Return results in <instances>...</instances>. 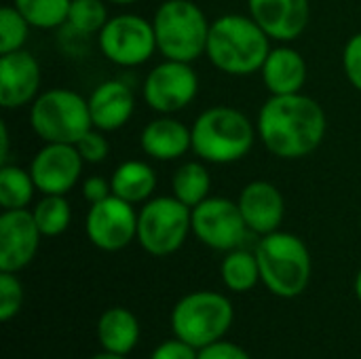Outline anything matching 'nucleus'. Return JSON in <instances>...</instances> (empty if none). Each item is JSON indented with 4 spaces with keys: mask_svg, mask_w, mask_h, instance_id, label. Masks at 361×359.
<instances>
[{
    "mask_svg": "<svg viewBox=\"0 0 361 359\" xmlns=\"http://www.w3.org/2000/svg\"><path fill=\"white\" fill-rule=\"evenodd\" d=\"M326 129V110L305 93L269 95L256 118V131L264 148L288 161L313 154L322 146Z\"/></svg>",
    "mask_w": 361,
    "mask_h": 359,
    "instance_id": "obj_1",
    "label": "nucleus"
},
{
    "mask_svg": "<svg viewBox=\"0 0 361 359\" xmlns=\"http://www.w3.org/2000/svg\"><path fill=\"white\" fill-rule=\"evenodd\" d=\"M271 53V36L241 13H226L212 21L205 55L214 68L228 76H250L260 72Z\"/></svg>",
    "mask_w": 361,
    "mask_h": 359,
    "instance_id": "obj_2",
    "label": "nucleus"
},
{
    "mask_svg": "<svg viewBox=\"0 0 361 359\" xmlns=\"http://www.w3.org/2000/svg\"><path fill=\"white\" fill-rule=\"evenodd\" d=\"M192 152L212 165H231L250 154L258 131L250 116L233 106L203 110L192 127Z\"/></svg>",
    "mask_w": 361,
    "mask_h": 359,
    "instance_id": "obj_3",
    "label": "nucleus"
},
{
    "mask_svg": "<svg viewBox=\"0 0 361 359\" xmlns=\"http://www.w3.org/2000/svg\"><path fill=\"white\" fill-rule=\"evenodd\" d=\"M260 267V284L279 298L300 296L313 273V262L307 243L294 235L275 231L260 237L256 245Z\"/></svg>",
    "mask_w": 361,
    "mask_h": 359,
    "instance_id": "obj_4",
    "label": "nucleus"
},
{
    "mask_svg": "<svg viewBox=\"0 0 361 359\" xmlns=\"http://www.w3.org/2000/svg\"><path fill=\"white\" fill-rule=\"evenodd\" d=\"M209 25L212 23L197 2L165 0L152 17L157 51L165 59L192 63L205 53Z\"/></svg>",
    "mask_w": 361,
    "mask_h": 359,
    "instance_id": "obj_5",
    "label": "nucleus"
},
{
    "mask_svg": "<svg viewBox=\"0 0 361 359\" xmlns=\"http://www.w3.org/2000/svg\"><path fill=\"white\" fill-rule=\"evenodd\" d=\"M30 127L47 142L76 144L93 129L89 102L74 89L53 87L30 104Z\"/></svg>",
    "mask_w": 361,
    "mask_h": 359,
    "instance_id": "obj_6",
    "label": "nucleus"
},
{
    "mask_svg": "<svg viewBox=\"0 0 361 359\" xmlns=\"http://www.w3.org/2000/svg\"><path fill=\"white\" fill-rule=\"evenodd\" d=\"M233 320L235 309L226 296L212 290H199L176 303L171 311V330L180 341L195 349H203L222 341L231 330Z\"/></svg>",
    "mask_w": 361,
    "mask_h": 359,
    "instance_id": "obj_7",
    "label": "nucleus"
},
{
    "mask_svg": "<svg viewBox=\"0 0 361 359\" xmlns=\"http://www.w3.org/2000/svg\"><path fill=\"white\" fill-rule=\"evenodd\" d=\"M192 233V212L171 197H152L137 212V243L150 256L176 254Z\"/></svg>",
    "mask_w": 361,
    "mask_h": 359,
    "instance_id": "obj_8",
    "label": "nucleus"
},
{
    "mask_svg": "<svg viewBox=\"0 0 361 359\" xmlns=\"http://www.w3.org/2000/svg\"><path fill=\"white\" fill-rule=\"evenodd\" d=\"M102 55L121 68H137L157 53L152 21L135 13H118L97 34Z\"/></svg>",
    "mask_w": 361,
    "mask_h": 359,
    "instance_id": "obj_9",
    "label": "nucleus"
},
{
    "mask_svg": "<svg viewBox=\"0 0 361 359\" xmlns=\"http://www.w3.org/2000/svg\"><path fill=\"white\" fill-rule=\"evenodd\" d=\"M199 93V76L188 61L165 59L144 78V104L157 114H176L188 108Z\"/></svg>",
    "mask_w": 361,
    "mask_h": 359,
    "instance_id": "obj_10",
    "label": "nucleus"
},
{
    "mask_svg": "<svg viewBox=\"0 0 361 359\" xmlns=\"http://www.w3.org/2000/svg\"><path fill=\"white\" fill-rule=\"evenodd\" d=\"M192 235L207 248L231 252L241 248L250 229L237 201L226 197H207L192 209Z\"/></svg>",
    "mask_w": 361,
    "mask_h": 359,
    "instance_id": "obj_11",
    "label": "nucleus"
},
{
    "mask_svg": "<svg viewBox=\"0 0 361 359\" xmlns=\"http://www.w3.org/2000/svg\"><path fill=\"white\" fill-rule=\"evenodd\" d=\"M85 233L89 241L102 252H121L137 239V212L135 205L110 195L93 203L87 212Z\"/></svg>",
    "mask_w": 361,
    "mask_h": 359,
    "instance_id": "obj_12",
    "label": "nucleus"
},
{
    "mask_svg": "<svg viewBox=\"0 0 361 359\" xmlns=\"http://www.w3.org/2000/svg\"><path fill=\"white\" fill-rule=\"evenodd\" d=\"M82 157L74 144L47 142L32 159L30 174L38 193L42 195H68L80 180Z\"/></svg>",
    "mask_w": 361,
    "mask_h": 359,
    "instance_id": "obj_13",
    "label": "nucleus"
},
{
    "mask_svg": "<svg viewBox=\"0 0 361 359\" xmlns=\"http://www.w3.org/2000/svg\"><path fill=\"white\" fill-rule=\"evenodd\" d=\"M42 233L32 209H2L0 214V271L19 273L40 245Z\"/></svg>",
    "mask_w": 361,
    "mask_h": 359,
    "instance_id": "obj_14",
    "label": "nucleus"
},
{
    "mask_svg": "<svg viewBox=\"0 0 361 359\" xmlns=\"http://www.w3.org/2000/svg\"><path fill=\"white\" fill-rule=\"evenodd\" d=\"M40 63L27 49L0 55V106L17 110L32 104L40 95Z\"/></svg>",
    "mask_w": 361,
    "mask_h": 359,
    "instance_id": "obj_15",
    "label": "nucleus"
},
{
    "mask_svg": "<svg viewBox=\"0 0 361 359\" xmlns=\"http://www.w3.org/2000/svg\"><path fill=\"white\" fill-rule=\"evenodd\" d=\"M237 205L250 229L258 237L279 231L286 218V199L281 190L269 180H254L239 193Z\"/></svg>",
    "mask_w": 361,
    "mask_h": 359,
    "instance_id": "obj_16",
    "label": "nucleus"
},
{
    "mask_svg": "<svg viewBox=\"0 0 361 359\" xmlns=\"http://www.w3.org/2000/svg\"><path fill=\"white\" fill-rule=\"evenodd\" d=\"M254 21L277 42H292L309 25V0H247Z\"/></svg>",
    "mask_w": 361,
    "mask_h": 359,
    "instance_id": "obj_17",
    "label": "nucleus"
},
{
    "mask_svg": "<svg viewBox=\"0 0 361 359\" xmlns=\"http://www.w3.org/2000/svg\"><path fill=\"white\" fill-rule=\"evenodd\" d=\"M87 102L93 127L106 133L125 127L135 112V93L127 83L118 78L99 83Z\"/></svg>",
    "mask_w": 361,
    "mask_h": 359,
    "instance_id": "obj_18",
    "label": "nucleus"
},
{
    "mask_svg": "<svg viewBox=\"0 0 361 359\" xmlns=\"http://www.w3.org/2000/svg\"><path fill=\"white\" fill-rule=\"evenodd\" d=\"M140 146L154 161H178L192 150V131L171 114H159L140 133Z\"/></svg>",
    "mask_w": 361,
    "mask_h": 359,
    "instance_id": "obj_19",
    "label": "nucleus"
},
{
    "mask_svg": "<svg viewBox=\"0 0 361 359\" xmlns=\"http://www.w3.org/2000/svg\"><path fill=\"white\" fill-rule=\"evenodd\" d=\"M262 83L271 95H292L302 93V87L309 76L307 59L294 47L281 44L271 49L262 68Z\"/></svg>",
    "mask_w": 361,
    "mask_h": 359,
    "instance_id": "obj_20",
    "label": "nucleus"
},
{
    "mask_svg": "<svg viewBox=\"0 0 361 359\" xmlns=\"http://www.w3.org/2000/svg\"><path fill=\"white\" fill-rule=\"evenodd\" d=\"M112 195L131 203L144 205L148 199L154 197L157 190V171L146 161L129 159L123 161L110 176Z\"/></svg>",
    "mask_w": 361,
    "mask_h": 359,
    "instance_id": "obj_21",
    "label": "nucleus"
},
{
    "mask_svg": "<svg viewBox=\"0 0 361 359\" xmlns=\"http://www.w3.org/2000/svg\"><path fill=\"white\" fill-rule=\"evenodd\" d=\"M97 341L104 351L129 355L140 341V322L125 307H112L97 320Z\"/></svg>",
    "mask_w": 361,
    "mask_h": 359,
    "instance_id": "obj_22",
    "label": "nucleus"
},
{
    "mask_svg": "<svg viewBox=\"0 0 361 359\" xmlns=\"http://www.w3.org/2000/svg\"><path fill=\"white\" fill-rule=\"evenodd\" d=\"M171 190L178 201L188 205L190 209L205 201L212 193V176L201 161L182 163L171 178Z\"/></svg>",
    "mask_w": 361,
    "mask_h": 359,
    "instance_id": "obj_23",
    "label": "nucleus"
},
{
    "mask_svg": "<svg viewBox=\"0 0 361 359\" xmlns=\"http://www.w3.org/2000/svg\"><path fill=\"white\" fill-rule=\"evenodd\" d=\"M220 275L224 286L235 294H245L254 290L260 284V267L256 252H247L243 248L226 252L220 264Z\"/></svg>",
    "mask_w": 361,
    "mask_h": 359,
    "instance_id": "obj_24",
    "label": "nucleus"
},
{
    "mask_svg": "<svg viewBox=\"0 0 361 359\" xmlns=\"http://www.w3.org/2000/svg\"><path fill=\"white\" fill-rule=\"evenodd\" d=\"M34 178L30 169L4 163L0 167V207L2 209H27L34 193Z\"/></svg>",
    "mask_w": 361,
    "mask_h": 359,
    "instance_id": "obj_25",
    "label": "nucleus"
},
{
    "mask_svg": "<svg viewBox=\"0 0 361 359\" xmlns=\"http://www.w3.org/2000/svg\"><path fill=\"white\" fill-rule=\"evenodd\" d=\"M72 0H13V6L36 30H55L66 25Z\"/></svg>",
    "mask_w": 361,
    "mask_h": 359,
    "instance_id": "obj_26",
    "label": "nucleus"
},
{
    "mask_svg": "<svg viewBox=\"0 0 361 359\" xmlns=\"http://www.w3.org/2000/svg\"><path fill=\"white\" fill-rule=\"evenodd\" d=\"M32 214L42 237L63 235L72 220V209L66 195H42V199L36 201Z\"/></svg>",
    "mask_w": 361,
    "mask_h": 359,
    "instance_id": "obj_27",
    "label": "nucleus"
},
{
    "mask_svg": "<svg viewBox=\"0 0 361 359\" xmlns=\"http://www.w3.org/2000/svg\"><path fill=\"white\" fill-rule=\"evenodd\" d=\"M106 0H72L66 25L78 36L99 34L108 21Z\"/></svg>",
    "mask_w": 361,
    "mask_h": 359,
    "instance_id": "obj_28",
    "label": "nucleus"
},
{
    "mask_svg": "<svg viewBox=\"0 0 361 359\" xmlns=\"http://www.w3.org/2000/svg\"><path fill=\"white\" fill-rule=\"evenodd\" d=\"M30 28L32 25L27 23V19L13 4L2 6L0 8V55L23 49Z\"/></svg>",
    "mask_w": 361,
    "mask_h": 359,
    "instance_id": "obj_29",
    "label": "nucleus"
},
{
    "mask_svg": "<svg viewBox=\"0 0 361 359\" xmlns=\"http://www.w3.org/2000/svg\"><path fill=\"white\" fill-rule=\"evenodd\" d=\"M23 305V286L17 273L0 271V322H11L17 317Z\"/></svg>",
    "mask_w": 361,
    "mask_h": 359,
    "instance_id": "obj_30",
    "label": "nucleus"
},
{
    "mask_svg": "<svg viewBox=\"0 0 361 359\" xmlns=\"http://www.w3.org/2000/svg\"><path fill=\"white\" fill-rule=\"evenodd\" d=\"M82 157L85 163H91V165H97L102 161L108 159L110 154V142L106 138V131H99V129H89L76 144H74Z\"/></svg>",
    "mask_w": 361,
    "mask_h": 359,
    "instance_id": "obj_31",
    "label": "nucleus"
},
{
    "mask_svg": "<svg viewBox=\"0 0 361 359\" xmlns=\"http://www.w3.org/2000/svg\"><path fill=\"white\" fill-rule=\"evenodd\" d=\"M343 68L347 80L361 93V32L347 40L343 51Z\"/></svg>",
    "mask_w": 361,
    "mask_h": 359,
    "instance_id": "obj_32",
    "label": "nucleus"
},
{
    "mask_svg": "<svg viewBox=\"0 0 361 359\" xmlns=\"http://www.w3.org/2000/svg\"><path fill=\"white\" fill-rule=\"evenodd\" d=\"M199 358V349H195L192 345L180 341L178 336L171 339V341H165L161 343L154 351L150 359H197Z\"/></svg>",
    "mask_w": 361,
    "mask_h": 359,
    "instance_id": "obj_33",
    "label": "nucleus"
},
{
    "mask_svg": "<svg viewBox=\"0 0 361 359\" xmlns=\"http://www.w3.org/2000/svg\"><path fill=\"white\" fill-rule=\"evenodd\" d=\"M197 359H252V355L243 347L222 339L214 345L199 349V358Z\"/></svg>",
    "mask_w": 361,
    "mask_h": 359,
    "instance_id": "obj_34",
    "label": "nucleus"
},
{
    "mask_svg": "<svg viewBox=\"0 0 361 359\" xmlns=\"http://www.w3.org/2000/svg\"><path fill=\"white\" fill-rule=\"evenodd\" d=\"M80 190H82V197L93 205V203H99L112 195V184L104 176H89L80 184Z\"/></svg>",
    "mask_w": 361,
    "mask_h": 359,
    "instance_id": "obj_35",
    "label": "nucleus"
},
{
    "mask_svg": "<svg viewBox=\"0 0 361 359\" xmlns=\"http://www.w3.org/2000/svg\"><path fill=\"white\" fill-rule=\"evenodd\" d=\"M8 144H11L8 127H6V123L2 121V123H0V161H2V165H4L6 159H8Z\"/></svg>",
    "mask_w": 361,
    "mask_h": 359,
    "instance_id": "obj_36",
    "label": "nucleus"
},
{
    "mask_svg": "<svg viewBox=\"0 0 361 359\" xmlns=\"http://www.w3.org/2000/svg\"><path fill=\"white\" fill-rule=\"evenodd\" d=\"M91 359H127V355H118V353H110V351H102Z\"/></svg>",
    "mask_w": 361,
    "mask_h": 359,
    "instance_id": "obj_37",
    "label": "nucleus"
},
{
    "mask_svg": "<svg viewBox=\"0 0 361 359\" xmlns=\"http://www.w3.org/2000/svg\"><path fill=\"white\" fill-rule=\"evenodd\" d=\"M353 290H355V296H357V300L361 303V269L357 271V275H355V281H353Z\"/></svg>",
    "mask_w": 361,
    "mask_h": 359,
    "instance_id": "obj_38",
    "label": "nucleus"
},
{
    "mask_svg": "<svg viewBox=\"0 0 361 359\" xmlns=\"http://www.w3.org/2000/svg\"><path fill=\"white\" fill-rule=\"evenodd\" d=\"M106 2H112V4H118V6H127V4H133L137 0H106Z\"/></svg>",
    "mask_w": 361,
    "mask_h": 359,
    "instance_id": "obj_39",
    "label": "nucleus"
},
{
    "mask_svg": "<svg viewBox=\"0 0 361 359\" xmlns=\"http://www.w3.org/2000/svg\"><path fill=\"white\" fill-rule=\"evenodd\" d=\"M360 229H361V218H360Z\"/></svg>",
    "mask_w": 361,
    "mask_h": 359,
    "instance_id": "obj_40",
    "label": "nucleus"
}]
</instances>
